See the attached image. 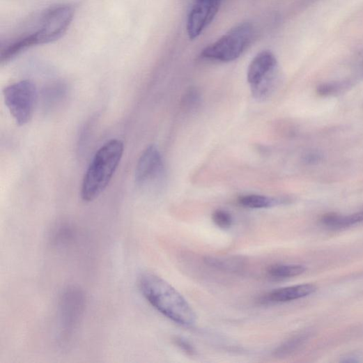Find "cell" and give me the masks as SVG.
Listing matches in <instances>:
<instances>
[{
    "label": "cell",
    "mask_w": 363,
    "mask_h": 363,
    "mask_svg": "<svg viewBox=\"0 0 363 363\" xmlns=\"http://www.w3.org/2000/svg\"><path fill=\"white\" fill-rule=\"evenodd\" d=\"M139 286L145 299L160 314L183 327L195 324L196 314L190 304L165 279L145 272L139 277Z\"/></svg>",
    "instance_id": "obj_1"
},
{
    "label": "cell",
    "mask_w": 363,
    "mask_h": 363,
    "mask_svg": "<svg viewBox=\"0 0 363 363\" xmlns=\"http://www.w3.org/2000/svg\"><path fill=\"white\" fill-rule=\"evenodd\" d=\"M122 141L111 139L94 155L83 180L82 197L90 203L97 199L111 182L124 154Z\"/></svg>",
    "instance_id": "obj_2"
},
{
    "label": "cell",
    "mask_w": 363,
    "mask_h": 363,
    "mask_svg": "<svg viewBox=\"0 0 363 363\" xmlns=\"http://www.w3.org/2000/svg\"><path fill=\"white\" fill-rule=\"evenodd\" d=\"M254 29L250 23L240 24L201 53L207 59L228 63L238 59L253 41Z\"/></svg>",
    "instance_id": "obj_3"
},
{
    "label": "cell",
    "mask_w": 363,
    "mask_h": 363,
    "mask_svg": "<svg viewBox=\"0 0 363 363\" xmlns=\"http://www.w3.org/2000/svg\"><path fill=\"white\" fill-rule=\"evenodd\" d=\"M247 79L255 99L270 97L277 80V61L271 52L263 51L255 56L249 66Z\"/></svg>",
    "instance_id": "obj_4"
},
{
    "label": "cell",
    "mask_w": 363,
    "mask_h": 363,
    "mask_svg": "<svg viewBox=\"0 0 363 363\" xmlns=\"http://www.w3.org/2000/svg\"><path fill=\"white\" fill-rule=\"evenodd\" d=\"M4 101L10 114L19 126L29 123L37 102L35 84L29 79L13 84L3 91Z\"/></svg>",
    "instance_id": "obj_5"
},
{
    "label": "cell",
    "mask_w": 363,
    "mask_h": 363,
    "mask_svg": "<svg viewBox=\"0 0 363 363\" xmlns=\"http://www.w3.org/2000/svg\"><path fill=\"white\" fill-rule=\"evenodd\" d=\"M75 15V9L62 5L47 10L40 20L37 30L32 32L36 45H47L59 39L69 28Z\"/></svg>",
    "instance_id": "obj_6"
},
{
    "label": "cell",
    "mask_w": 363,
    "mask_h": 363,
    "mask_svg": "<svg viewBox=\"0 0 363 363\" xmlns=\"http://www.w3.org/2000/svg\"><path fill=\"white\" fill-rule=\"evenodd\" d=\"M165 174V166L162 155L157 148L151 145L142 153L137 165L136 183L141 187H147L162 180Z\"/></svg>",
    "instance_id": "obj_7"
},
{
    "label": "cell",
    "mask_w": 363,
    "mask_h": 363,
    "mask_svg": "<svg viewBox=\"0 0 363 363\" xmlns=\"http://www.w3.org/2000/svg\"><path fill=\"white\" fill-rule=\"evenodd\" d=\"M222 0H196L187 22V32L191 40L196 38L212 23L220 8Z\"/></svg>",
    "instance_id": "obj_8"
},
{
    "label": "cell",
    "mask_w": 363,
    "mask_h": 363,
    "mask_svg": "<svg viewBox=\"0 0 363 363\" xmlns=\"http://www.w3.org/2000/svg\"><path fill=\"white\" fill-rule=\"evenodd\" d=\"M316 291V287L312 284H302L273 291L266 297V302L285 303L300 300Z\"/></svg>",
    "instance_id": "obj_9"
},
{
    "label": "cell",
    "mask_w": 363,
    "mask_h": 363,
    "mask_svg": "<svg viewBox=\"0 0 363 363\" xmlns=\"http://www.w3.org/2000/svg\"><path fill=\"white\" fill-rule=\"evenodd\" d=\"M204 262L208 266L227 272H241L247 265L246 258L238 256H206Z\"/></svg>",
    "instance_id": "obj_10"
},
{
    "label": "cell",
    "mask_w": 363,
    "mask_h": 363,
    "mask_svg": "<svg viewBox=\"0 0 363 363\" xmlns=\"http://www.w3.org/2000/svg\"><path fill=\"white\" fill-rule=\"evenodd\" d=\"M321 223L333 229L350 228L363 224V211L350 215L329 214L322 217Z\"/></svg>",
    "instance_id": "obj_11"
},
{
    "label": "cell",
    "mask_w": 363,
    "mask_h": 363,
    "mask_svg": "<svg viewBox=\"0 0 363 363\" xmlns=\"http://www.w3.org/2000/svg\"><path fill=\"white\" fill-rule=\"evenodd\" d=\"M287 201L284 199H275L259 194H247L240 196L238 199V203L241 206L255 210L270 208L281 203H285Z\"/></svg>",
    "instance_id": "obj_12"
},
{
    "label": "cell",
    "mask_w": 363,
    "mask_h": 363,
    "mask_svg": "<svg viewBox=\"0 0 363 363\" xmlns=\"http://www.w3.org/2000/svg\"><path fill=\"white\" fill-rule=\"evenodd\" d=\"M306 268L302 265H274L268 268V274L275 279H288L302 275Z\"/></svg>",
    "instance_id": "obj_13"
},
{
    "label": "cell",
    "mask_w": 363,
    "mask_h": 363,
    "mask_svg": "<svg viewBox=\"0 0 363 363\" xmlns=\"http://www.w3.org/2000/svg\"><path fill=\"white\" fill-rule=\"evenodd\" d=\"M307 340L306 334L294 337L279 346L274 351L273 355L277 357L289 356L298 351Z\"/></svg>",
    "instance_id": "obj_14"
},
{
    "label": "cell",
    "mask_w": 363,
    "mask_h": 363,
    "mask_svg": "<svg viewBox=\"0 0 363 363\" xmlns=\"http://www.w3.org/2000/svg\"><path fill=\"white\" fill-rule=\"evenodd\" d=\"M214 223L221 229H229L233 224V217L231 215L224 210H217L213 214Z\"/></svg>",
    "instance_id": "obj_15"
},
{
    "label": "cell",
    "mask_w": 363,
    "mask_h": 363,
    "mask_svg": "<svg viewBox=\"0 0 363 363\" xmlns=\"http://www.w3.org/2000/svg\"><path fill=\"white\" fill-rule=\"evenodd\" d=\"M175 343L184 353L189 355L195 354V348L193 345L187 340L182 337H176Z\"/></svg>",
    "instance_id": "obj_16"
},
{
    "label": "cell",
    "mask_w": 363,
    "mask_h": 363,
    "mask_svg": "<svg viewBox=\"0 0 363 363\" xmlns=\"http://www.w3.org/2000/svg\"><path fill=\"white\" fill-rule=\"evenodd\" d=\"M308 162H318L320 160V156L317 154H311L307 156Z\"/></svg>",
    "instance_id": "obj_17"
}]
</instances>
